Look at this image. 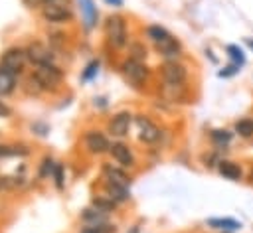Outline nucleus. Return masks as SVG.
<instances>
[{
	"instance_id": "1a4fd4ad",
	"label": "nucleus",
	"mask_w": 253,
	"mask_h": 233,
	"mask_svg": "<svg viewBox=\"0 0 253 233\" xmlns=\"http://www.w3.org/2000/svg\"><path fill=\"white\" fill-rule=\"evenodd\" d=\"M26 55H28V59L32 61V63H36V65H45V63H51V51L47 49V47H43L42 43H32L30 47H28V51H26Z\"/></svg>"
},
{
	"instance_id": "a878e982",
	"label": "nucleus",
	"mask_w": 253,
	"mask_h": 233,
	"mask_svg": "<svg viewBox=\"0 0 253 233\" xmlns=\"http://www.w3.org/2000/svg\"><path fill=\"white\" fill-rule=\"evenodd\" d=\"M12 154H26V150H16L10 146H0V158L2 156H12Z\"/></svg>"
},
{
	"instance_id": "7ed1b4c3",
	"label": "nucleus",
	"mask_w": 253,
	"mask_h": 233,
	"mask_svg": "<svg viewBox=\"0 0 253 233\" xmlns=\"http://www.w3.org/2000/svg\"><path fill=\"white\" fill-rule=\"evenodd\" d=\"M123 73L126 75V79L134 85H140L146 81L148 77V69L146 65H142V61H136V59H128L123 63Z\"/></svg>"
},
{
	"instance_id": "c756f323",
	"label": "nucleus",
	"mask_w": 253,
	"mask_h": 233,
	"mask_svg": "<svg viewBox=\"0 0 253 233\" xmlns=\"http://www.w3.org/2000/svg\"><path fill=\"white\" fill-rule=\"evenodd\" d=\"M0 116H10V109L0 101Z\"/></svg>"
},
{
	"instance_id": "2eb2a0df",
	"label": "nucleus",
	"mask_w": 253,
	"mask_h": 233,
	"mask_svg": "<svg viewBox=\"0 0 253 233\" xmlns=\"http://www.w3.org/2000/svg\"><path fill=\"white\" fill-rule=\"evenodd\" d=\"M103 172H105V180H109V182L123 184V186H126V184L130 182V180H128V176H126L123 170L113 168V166H109V164H105V166H103Z\"/></svg>"
},
{
	"instance_id": "9b49d317",
	"label": "nucleus",
	"mask_w": 253,
	"mask_h": 233,
	"mask_svg": "<svg viewBox=\"0 0 253 233\" xmlns=\"http://www.w3.org/2000/svg\"><path fill=\"white\" fill-rule=\"evenodd\" d=\"M43 18L47 22H65V20H71V10L67 6L45 4L43 6Z\"/></svg>"
},
{
	"instance_id": "f3484780",
	"label": "nucleus",
	"mask_w": 253,
	"mask_h": 233,
	"mask_svg": "<svg viewBox=\"0 0 253 233\" xmlns=\"http://www.w3.org/2000/svg\"><path fill=\"white\" fill-rule=\"evenodd\" d=\"M208 225L215 227V229H225V231H235V229L241 227V223L231 219V217H223V219L221 217H213V219H208Z\"/></svg>"
},
{
	"instance_id": "393cba45",
	"label": "nucleus",
	"mask_w": 253,
	"mask_h": 233,
	"mask_svg": "<svg viewBox=\"0 0 253 233\" xmlns=\"http://www.w3.org/2000/svg\"><path fill=\"white\" fill-rule=\"evenodd\" d=\"M227 51H229V55H231L239 65H243V63H245V57H243V53H241V49H239V47L229 45V47H227Z\"/></svg>"
},
{
	"instance_id": "b1692460",
	"label": "nucleus",
	"mask_w": 253,
	"mask_h": 233,
	"mask_svg": "<svg viewBox=\"0 0 253 233\" xmlns=\"http://www.w3.org/2000/svg\"><path fill=\"white\" fill-rule=\"evenodd\" d=\"M130 51H132V57H130V59L142 61V59L146 57V49H144L140 43H132V45H130Z\"/></svg>"
},
{
	"instance_id": "412c9836",
	"label": "nucleus",
	"mask_w": 253,
	"mask_h": 233,
	"mask_svg": "<svg viewBox=\"0 0 253 233\" xmlns=\"http://www.w3.org/2000/svg\"><path fill=\"white\" fill-rule=\"evenodd\" d=\"M81 233H115V227H111L107 223H91V225L83 227Z\"/></svg>"
},
{
	"instance_id": "4468645a",
	"label": "nucleus",
	"mask_w": 253,
	"mask_h": 233,
	"mask_svg": "<svg viewBox=\"0 0 253 233\" xmlns=\"http://www.w3.org/2000/svg\"><path fill=\"white\" fill-rule=\"evenodd\" d=\"M217 172L227 180H239L241 178V168L235 162H229V160H221L219 166H217Z\"/></svg>"
},
{
	"instance_id": "f257e3e1",
	"label": "nucleus",
	"mask_w": 253,
	"mask_h": 233,
	"mask_svg": "<svg viewBox=\"0 0 253 233\" xmlns=\"http://www.w3.org/2000/svg\"><path fill=\"white\" fill-rule=\"evenodd\" d=\"M105 34L113 47H123L126 43V24L121 16H109L105 22Z\"/></svg>"
},
{
	"instance_id": "9d476101",
	"label": "nucleus",
	"mask_w": 253,
	"mask_h": 233,
	"mask_svg": "<svg viewBox=\"0 0 253 233\" xmlns=\"http://www.w3.org/2000/svg\"><path fill=\"white\" fill-rule=\"evenodd\" d=\"M130 128V115L128 113H119L111 118L109 122V132L113 136H125Z\"/></svg>"
},
{
	"instance_id": "f03ea898",
	"label": "nucleus",
	"mask_w": 253,
	"mask_h": 233,
	"mask_svg": "<svg viewBox=\"0 0 253 233\" xmlns=\"http://www.w3.org/2000/svg\"><path fill=\"white\" fill-rule=\"evenodd\" d=\"M34 81L42 87V89H57V85L61 83V71L51 65V63H45V65H36V71H34Z\"/></svg>"
},
{
	"instance_id": "4be33fe9",
	"label": "nucleus",
	"mask_w": 253,
	"mask_h": 233,
	"mask_svg": "<svg viewBox=\"0 0 253 233\" xmlns=\"http://www.w3.org/2000/svg\"><path fill=\"white\" fill-rule=\"evenodd\" d=\"M93 205H95L97 209H101V211L107 213V211H111V209L115 207V199H111L109 195H107V197H105V195H103V197H95V199H93Z\"/></svg>"
},
{
	"instance_id": "0eeeda50",
	"label": "nucleus",
	"mask_w": 253,
	"mask_h": 233,
	"mask_svg": "<svg viewBox=\"0 0 253 233\" xmlns=\"http://www.w3.org/2000/svg\"><path fill=\"white\" fill-rule=\"evenodd\" d=\"M138 128H140L138 138L142 142H146V144H152V142H156L160 138V128L156 124H152L146 116H138Z\"/></svg>"
},
{
	"instance_id": "dca6fc26",
	"label": "nucleus",
	"mask_w": 253,
	"mask_h": 233,
	"mask_svg": "<svg viewBox=\"0 0 253 233\" xmlns=\"http://www.w3.org/2000/svg\"><path fill=\"white\" fill-rule=\"evenodd\" d=\"M14 85H16L14 73L8 71L6 67H0V95L12 93V91H14Z\"/></svg>"
},
{
	"instance_id": "f8f14e48",
	"label": "nucleus",
	"mask_w": 253,
	"mask_h": 233,
	"mask_svg": "<svg viewBox=\"0 0 253 233\" xmlns=\"http://www.w3.org/2000/svg\"><path fill=\"white\" fill-rule=\"evenodd\" d=\"M154 45H156V49H158L162 55H166V57H178V55H180V43H178V39H176L174 36H166L164 39L156 41Z\"/></svg>"
},
{
	"instance_id": "423d86ee",
	"label": "nucleus",
	"mask_w": 253,
	"mask_h": 233,
	"mask_svg": "<svg viewBox=\"0 0 253 233\" xmlns=\"http://www.w3.org/2000/svg\"><path fill=\"white\" fill-rule=\"evenodd\" d=\"M109 154H111L123 168H130V166L134 164V156H132V152H130L128 146L123 144V142H113V144L109 146Z\"/></svg>"
},
{
	"instance_id": "7c9ffc66",
	"label": "nucleus",
	"mask_w": 253,
	"mask_h": 233,
	"mask_svg": "<svg viewBox=\"0 0 253 233\" xmlns=\"http://www.w3.org/2000/svg\"><path fill=\"white\" fill-rule=\"evenodd\" d=\"M28 6H38V4H43L45 0H24Z\"/></svg>"
},
{
	"instance_id": "aec40b11",
	"label": "nucleus",
	"mask_w": 253,
	"mask_h": 233,
	"mask_svg": "<svg viewBox=\"0 0 253 233\" xmlns=\"http://www.w3.org/2000/svg\"><path fill=\"white\" fill-rule=\"evenodd\" d=\"M146 36L156 43V41L164 39V38H166V36H170V34H168L162 26H148V28H146Z\"/></svg>"
},
{
	"instance_id": "bb28decb",
	"label": "nucleus",
	"mask_w": 253,
	"mask_h": 233,
	"mask_svg": "<svg viewBox=\"0 0 253 233\" xmlns=\"http://www.w3.org/2000/svg\"><path fill=\"white\" fill-rule=\"evenodd\" d=\"M55 184L57 188H63V176H61V166L55 168Z\"/></svg>"
},
{
	"instance_id": "39448f33",
	"label": "nucleus",
	"mask_w": 253,
	"mask_h": 233,
	"mask_svg": "<svg viewBox=\"0 0 253 233\" xmlns=\"http://www.w3.org/2000/svg\"><path fill=\"white\" fill-rule=\"evenodd\" d=\"M24 63H26V53L18 47H12L2 55V67H6L12 73H20L24 69Z\"/></svg>"
},
{
	"instance_id": "2f4dec72",
	"label": "nucleus",
	"mask_w": 253,
	"mask_h": 233,
	"mask_svg": "<svg viewBox=\"0 0 253 233\" xmlns=\"http://www.w3.org/2000/svg\"><path fill=\"white\" fill-rule=\"evenodd\" d=\"M107 2H111V4H115V6H121V4H123V0H107Z\"/></svg>"
},
{
	"instance_id": "6ab92c4d",
	"label": "nucleus",
	"mask_w": 253,
	"mask_h": 233,
	"mask_svg": "<svg viewBox=\"0 0 253 233\" xmlns=\"http://www.w3.org/2000/svg\"><path fill=\"white\" fill-rule=\"evenodd\" d=\"M235 132H237L239 136H245V138L253 136V120H251V118H241V120H237V122H235Z\"/></svg>"
},
{
	"instance_id": "473e14b6",
	"label": "nucleus",
	"mask_w": 253,
	"mask_h": 233,
	"mask_svg": "<svg viewBox=\"0 0 253 233\" xmlns=\"http://www.w3.org/2000/svg\"><path fill=\"white\" fill-rule=\"evenodd\" d=\"M251 180H253V172H251Z\"/></svg>"
},
{
	"instance_id": "20e7f679",
	"label": "nucleus",
	"mask_w": 253,
	"mask_h": 233,
	"mask_svg": "<svg viewBox=\"0 0 253 233\" xmlns=\"http://www.w3.org/2000/svg\"><path fill=\"white\" fill-rule=\"evenodd\" d=\"M162 77L168 85L172 87H180L186 81V67L176 63V61H168L162 65Z\"/></svg>"
},
{
	"instance_id": "a211bd4d",
	"label": "nucleus",
	"mask_w": 253,
	"mask_h": 233,
	"mask_svg": "<svg viewBox=\"0 0 253 233\" xmlns=\"http://www.w3.org/2000/svg\"><path fill=\"white\" fill-rule=\"evenodd\" d=\"M79 2H81V12H83V18H85V26L93 28L95 20H97V10H95L93 0H79Z\"/></svg>"
},
{
	"instance_id": "5701e85b",
	"label": "nucleus",
	"mask_w": 253,
	"mask_h": 233,
	"mask_svg": "<svg viewBox=\"0 0 253 233\" xmlns=\"http://www.w3.org/2000/svg\"><path fill=\"white\" fill-rule=\"evenodd\" d=\"M211 140H213L215 144H227V142L231 140V134H229L227 130H213V132H211Z\"/></svg>"
},
{
	"instance_id": "cd10ccee",
	"label": "nucleus",
	"mask_w": 253,
	"mask_h": 233,
	"mask_svg": "<svg viewBox=\"0 0 253 233\" xmlns=\"http://www.w3.org/2000/svg\"><path fill=\"white\" fill-rule=\"evenodd\" d=\"M95 67H99V63H97V61H93V63L87 67V71H85V79H91V77H93V73H95Z\"/></svg>"
},
{
	"instance_id": "ddd939ff",
	"label": "nucleus",
	"mask_w": 253,
	"mask_h": 233,
	"mask_svg": "<svg viewBox=\"0 0 253 233\" xmlns=\"http://www.w3.org/2000/svg\"><path fill=\"white\" fill-rule=\"evenodd\" d=\"M105 190H107V195L115 201H125L128 199V192H126V186L123 184H115V182H105Z\"/></svg>"
},
{
	"instance_id": "c85d7f7f",
	"label": "nucleus",
	"mask_w": 253,
	"mask_h": 233,
	"mask_svg": "<svg viewBox=\"0 0 253 233\" xmlns=\"http://www.w3.org/2000/svg\"><path fill=\"white\" fill-rule=\"evenodd\" d=\"M43 4H53V6H67V8H69V0H45Z\"/></svg>"
},
{
	"instance_id": "6e6552de",
	"label": "nucleus",
	"mask_w": 253,
	"mask_h": 233,
	"mask_svg": "<svg viewBox=\"0 0 253 233\" xmlns=\"http://www.w3.org/2000/svg\"><path fill=\"white\" fill-rule=\"evenodd\" d=\"M85 144H87V148L93 152V154H101V152H107L109 150V142H107V138H105V134L103 132H99V130H89L87 134H85Z\"/></svg>"
}]
</instances>
